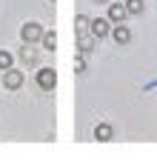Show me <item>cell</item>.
Segmentation results:
<instances>
[{"instance_id": "6da1fadb", "label": "cell", "mask_w": 157, "mask_h": 160, "mask_svg": "<svg viewBox=\"0 0 157 160\" xmlns=\"http://www.w3.org/2000/svg\"><path fill=\"white\" fill-rule=\"evenodd\" d=\"M0 83H3L6 89H12V92H14V89H20V86H23V72H17V69H12V66H9V69H6V74L0 77Z\"/></svg>"}, {"instance_id": "7a4b0ae2", "label": "cell", "mask_w": 157, "mask_h": 160, "mask_svg": "<svg viewBox=\"0 0 157 160\" xmlns=\"http://www.w3.org/2000/svg\"><path fill=\"white\" fill-rule=\"evenodd\" d=\"M54 83H57V72L54 69H40V72H37V86H40L43 92L54 89Z\"/></svg>"}, {"instance_id": "3957f363", "label": "cell", "mask_w": 157, "mask_h": 160, "mask_svg": "<svg viewBox=\"0 0 157 160\" xmlns=\"http://www.w3.org/2000/svg\"><path fill=\"white\" fill-rule=\"evenodd\" d=\"M40 34H43L40 23H23V29H20L23 43H37V40H40Z\"/></svg>"}, {"instance_id": "277c9868", "label": "cell", "mask_w": 157, "mask_h": 160, "mask_svg": "<svg viewBox=\"0 0 157 160\" xmlns=\"http://www.w3.org/2000/svg\"><path fill=\"white\" fill-rule=\"evenodd\" d=\"M89 32L100 40V37H106L111 29H109V17H94V20H89Z\"/></svg>"}, {"instance_id": "5b68a950", "label": "cell", "mask_w": 157, "mask_h": 160, "mask_svg": "<svg viewBox=\"0 0 157 160\" xmlns=\"http://www.w3.org/2000/svg\"><path fill=\"white\" fill-rule=\"evenodd\" d=\"M94 34L91 32H77V49H80V54H89L91 49H94Z\"/></svg>"}, {"instance_id": "8992f818", "label": "cell", "mask_w": 157, "mask_h": 160, "mask_svg": "<svg viewBox=\"0 0 157 160\" xmlns=\"http://www.w3.org/2000/svg\"><path fill=\"white\" fill-rule=\"evenodd\" d=\"M109 34L114 37V43H117V46H126L129 40H131V29H126L123 23H117V26H114V29H111Z\"/></svg>"}, {"instance_id": "52a82bcc", "label": "cell", "mask_w": 157, "mask_h": 160, "mask_svg": "<svg viewBox=\"0 0 157 160\" xmlns=\"http://www.w3.org/2000/svg\"><path fill=\"white\" fill-rule=\"evenodd\" d=\"M20 60H23L26 69H34V66H37V52L32 49V43H23V49H20Z\"/></svg>"}, {"instance_id": "ba28073f", "label": "cell", "mask_w": 157, "mask_h": 160, "mask_svg": "<svg viewBox=\"0 0 157 160\" xmlns=\"http://www.w3.org/2000/svg\"><path fill=\"white\" fill-rule=\"evenodd\" d=\"M126 20V6L123 3H111L109 6V23H123Z\"/></svg>"}, {"instance_id": "9c48e42d", "label": "cell", "mask_w": 157, "mask_h": 160, "mask_svg": "<svg viewBox=\"0 0 157 160\" xmlns=\"http://www.w3.org/2000/svg\"><path fill=\"white\" fill-rule=\"evenodd\" d=\"M94 137H97V140H111V137H114V129H111V123H97V129H94Z\"/></svg>"}, {"instance_id": "30bf717a", "label": "cell", "mask_w": 157, "mask_h": 160, "mask_svg": "<svg viewBox=\"0 0 157 160\" xmlns=\"http://www.w3.org/2000/svg\"><path fill=\"white\" fill-rule=\"evenodd\" d=\"M40 43H43L46 52H54V49H57V34H54V32H43V34H40Z\"/></svg>"}, {"instance_id": "8fae6325", "label": "cell", "mask_w": 157, "mask_h": 160, "mask_svg": "<svg viewBox=\"0 0 157 160\" xmlns=\"http://www.w3.org/2000/svg\"><path fill=\"white\" fill-rule=\"evenodd\" d=\"M123 6H126V14H143V9H146L143 0H126Z\"/></svg>"}, {"instance_id": "7c38bea8", "label": "cell", "mask_w": 157, "mask_h": 160, "mask_svg": "<svg viewBox=\"0 0 157 160\" xmlns=\"http://www.w3.org/2000/svg\"><path fill=\"white\" fill-rule=\"evenodd\" d=\"M12 63H14V57H12V54H9L6 49H0V72H6V69H9Z\"/></svg>"}, {"instance_id": "4fadbf2b", "label": "cell", "mask_w": 157, "mask_h": 160, "mask_svg": "<svg viewBox=\"0 0 157 160\" xmlns=\"http://www.w3.org/2000/svg\"><path fill=\"white\" fill-rule=\"evenodd\" d=\"M74 29H77V32H89V17H86V14H77V17H74Z\"/></svg>"}, {"instance_id": "5bb4252c", "label": "cell", "mask_w": 157, "mask_h": 160, "mask_svg": "<svg viewBox=\"0 0 157 160\" xmlns=\"http://www.w3.org/2000/svg\"><path fill=\"white\" fill-rule=\"evenodd\" d=\"M86 72V60H83V54H77L74 57V74H83Z\"/></svg>"}, {"instance_id": "9a60e30c", "label": "cell", "mask_w": 157, "mask_h": 160, "mask_svg": "<svg viewBox=\"0 0 157 160\" xmlns=\"http://www.w3.org/2000/svg\"><path fill=\"white\" fill-rule=\"evenodd\" d=\"M97 3H106V0H97Z\"/></svg>"}]
</instances>
